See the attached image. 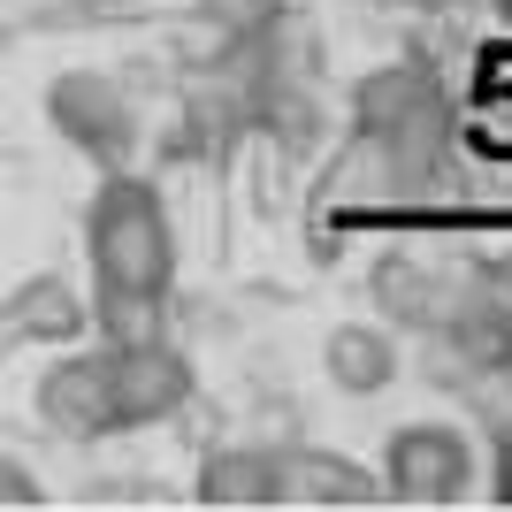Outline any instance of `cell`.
<instances>
[{
	"instance_id": "8992f818",
	"label": "cell",
	"mask_w": 512,
	"mask_h": 512,
	"mask_svg": "<svg viewBox=\"0 0 512 512\" xmlns=\"http://www.w3.org/2000/svg\"><path fill=\"white\" fill-rule=\"evenodd\" d=\"M31 406H39V428H46V436H62V444H107V436H123V421H115V375H107V344L62 352V360L39 375Z\"/></svg>"
},
{
	"instance_id": "3957f363",
	"label": "cell",
	"mask_w": 512,
	"mask_h": 512,
	"mask_svg": "<svg viewBox=\"0 0 512 512\" xmlns=\"http://www.w3.org/2000/svg\"><path fill=\"white\" fill-rule=\"evenodd\" d=\"M375 482H383L390 505H467L482 490V451L459 421H398L383 436V459H375Z\"/></svg>"
},
{
	"instance_id": "5bb4252c",
	"label": "cell",
	"mask_w": 512,
	"mask_h": 512,
	"mask_svg": "<svg viewBox=\"0 0 512 512\" xmlns=\"http://www.w3.org/2000/svg\"><path fill=\"white\" fill-rule=\"evenodd\" d=\"M490 497L512 505V398L497 406V444H490Z\"/></svg>"
},
{
	"instance_id": "52a82bcc",
	"label": "cell",
	"mask_w": 512,
	"mask_h": 512,
	"mask_svg": "<svg viewBox=\"0 0 512 512\" xmlns=\"http://www.w3.org/2000/svg\"><path fill=\"white\" fill-rule=\"evenodd\" d=\"M459 276H467V260H451V253H421V245L383 253V260H375V276H367V291H375V321H390L398 337H436V329L451 321Z\"/></svg>"
},
{
	"instance_id": "6da1fadb",
	"label": "cell",
	"mask_w": 512,
	"mask_h": 512,
	"mask_svg": "<svg viewBox=\"0 0 512 512\" xmlns=\"http://www.w3.org/2000/svg\"><path fill=\"white\" fill-rule=\"evenodd\" d=\"M352 130L375 138L390 161L398 207H436L451 192V161H459V107H451L444 77L428 62H390L352 92Z\"/></svg>"
},
{
	"instance_id": "4fadbf2b",
	"label": "cell",
	"mask_w": 512,
	"mask_h": 512,
	"mask_svg": "<svg viewBox=\"0 0 512 512\" xmlns=\"http://www.w3.org/2000/svg\"><path fill=\"white\" fill-rule=\"evenodd\" d=\"M0 505L8 512H39L46 505V482L23 467V459H8V451H0Z\"/></svg>"
},
{
	"instance_id": "277c9868",
	"label": "cell",
	"mask_w": 512,
	"mask_h": 512,
	"mask_svg": "<svg viewBox=\"0 0 512 512\" xmlns=\"http://www.w3.org/2000/svg\"><path fill=\"white\" fill-rule=\"evenodd\" d=\"M46 123L62 130L69 146L100 161V169H130L138 161V138H146V115H138V92L107 69H62L46 85Z\"/></svg>"
},
{
	"instance_id": "9c48e42d",
	"label": "cell",
	"mask_w": 512,
	"mask_h": 512,
	"mask_svg": "<svg viewBox=\"0 0 512 512\" xmlns=\"http://www.w3.org/2000/svg\"><path fill=\"white\" fill-rule=\"evenodd\" d=\"M283 459V505H383V482L367 459L329 444H276Z\"/></svg>"
},
{
	"instance_id": "ba28073f",
	"label": "cell",
	"mask_w": 512,
	"mask_h": 512,
	"mask_svg": "<svg viewBox=\"0 0 512 512\" xmlns=\"http://www.w3.org/2000/svg\"><path fill=\"white\" fill-rule=\"evenodd\" d=\"M321 375L337 398H383L398 375H406V344L390 321H337L321 337Z\"/></svg>"
},
{
	"instance_id": "7c38bea8",
	"label": "cell",
	"mask_w": 512,
	"mask_h": 512,
	"mask_svg": "<svg viewBox=\"0 0 512 512\" xmlns=\"http://www.w3.org/2000/svg\"><path fill=\"white\" fill-rule=\"evenodd\" d=\"M85 329H92V306L77 299L62 276H31L16 299H8V314H0V337H16V344H54V352H62V344H77Z\"/></svg>"
},
{
	"instance_id": "30bf717a",
	"label": "cell",
	"mask_w": 512,
	"mask_h": 512,
	"mask_svg": "<svg viewBox=\"0 0 512 512\" xmlns=\"http://www.w3.org/2000/svg\"><path fill=\"white\" fill-rule=\"evenodd\" d=\"M192 497L214 512H237V505H283V459L276 444H214L192 474Z\"/></svg>"
},
{
	"instance_id": "7a4b0ae2",
	"label": "cell",
	"mask_w": 512,
	"mask_h": 512,
	"mask_svg": "<svg viewBox=\"0 0 512 512\" xmlns=\"http://www.w3.org/2000/svg\"><path fill=\"white\" fill-rule=\"evenodd\" d=\"M92 306H169L176 291V222L169 199L138 169H107L85 207Z\"/></svg>"
},
{
	"instance_id": "8fae6325",
	"label": "cell",
	"mask_w": 512,
	"mask_h": 512,
	"mask_svg": "<svg viewBox=\"0 0 512 512\" xmlns=\"http://www.w3.org/2000/svg\"><path fill=\"white\" fill-rule=\"evenodd\" d=\"M459 153L512 169V39L482 46V77H474V100L459 107Z\"/></svg>"
},
{
	"instance_id": "5b68a950",
	"label": "cell",
	"mask_w": 512,
	"mask_h": 512,
	"mask_svg": "<svg viewBox=\"0 0 512 512\" xmlns=\"http://www.w3.org/2000/svg\"><path fill=\"white\" fill-rule=\"evenodd\" d=\"M107 344V337H100ZM107 375H115V421H123V436H138V428H161L176 421V413L192 406V352L176 337H138V344H107Z\"/></svg>"
},
{
	"instance_id": "9a60e30c",
	"label": "cell",
	"mask_w": 512,
	"mask_h": 512,
	"mask_svg": "<svg viewBox=\"0 0 512 512\" xmlns=\"http://www.w3.org/2000/svg\"><path fill=\"white\" fill-rule=\"evenodd\" d=\"M490 8H497V23H505V31H512V0H490Z\"/></svg>"
}]
</instances>
